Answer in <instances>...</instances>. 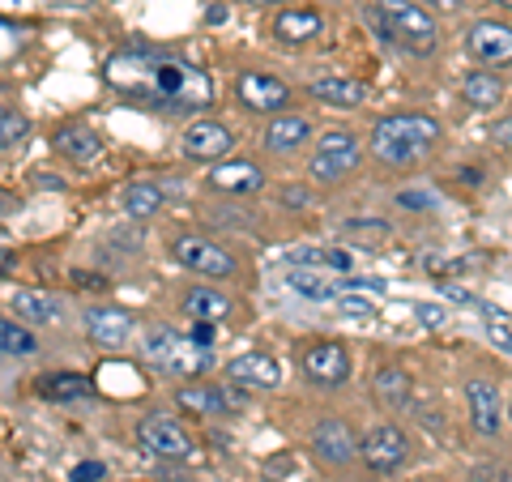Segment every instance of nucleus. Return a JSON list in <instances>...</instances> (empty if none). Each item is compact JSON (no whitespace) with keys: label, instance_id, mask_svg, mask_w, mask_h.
Returning a JSON list of instances; mask_svg holds the SVG:
<instances>
[{"label":"nucleus","instance_id":"nucleus-19","mask_svg":"<svg viewBox=\"0 0 512 482\" xmlns=\"http://www.w3.org/2000/svg\"><path fill=\"white\" fill-rule=\"evenodd\" d=\"M210 188L218 192H261L265 188V171L244 158H231V163H218L210 171Z\"/></svg>","mask_w":512,"mask_h":482},{"label":"nucleus","instance_id":"nucleus-2","mask_svg":"<svg viewBox=\"0 0 512 482\" xmlns=\"http://www.w3.org/2000/svg\"><path fill=\"white\" fill-rule=\"evenodd\" d=\"M440 124L431 116H384L372 128V154L384 167H414L436 150Z\"/></svg>","mask_w":512,"mask_h":482},{"label":"nucleus","instance_id":"nucleus-43","mask_svg":"<svg viewBox=\"0 0 512 482\" xmlns=\"http://www.w3.org/2000/svg\"><path fill=\"white\" fill-rule=\"evenodd\" d=\"M244 5H278V0H244Z\"/></svg>","mask_w":512,"mask_h":482},{"label":"nucleus","instance_id":"nucleus-24","mask_svg":"<svg viewBox=\"0 0 512 482\" xmlns=\"http://www.w3.org/2000/svg\"><path fill=\"white\" fill-rule=\"evenodd\" d=\"M461 94H466V103H470V107L491 111L495 103L504 99V82H500L495 73H487V69H474V73L461 77Z\"/></svg>","mask_w":512,"mask_h":482},{"label":"nucleus","instance_id":"nucleus-40","mask_svg":"<svg viewBox=\"0 0 512 482\" xmlns=\"http://www.w3.org/2000/svg\"><path fill=\"white\" fill-rule=\"evenodd\" d=\"M205 22H210V26H222V22H227V5H214L210 13H205Z\"/></svg>","mask_w":512,"mask_h":482},{"label":"nucleus","instance_id":"nucleus-45","mask_svg":"<svg viewBox=\"0 0 512 482\" xmlns=\"http://www.w3.org/2000/svg\"><path fill=\"white\" fill-rule=\"evenodd\" d=\"M500 5H504V9H512V0H500Z\"/></svg>","mask_w":512,"mask_h":482},{"label":"nucleus","instance_id":"nucleus-9","mask_svg":"<svg viewBox=\"0 0 512 482\" xmlns=\"http://www.w3.org/2000/svg\"><path fill=\"white\" fill-rule=\"evenodd\" d=\"M359 444L363 440L342 419H325V423L312 427V453L325 465H350V461H355V453H359Z\"/></svg>","mask_w":512,"mask_h":482},{"label":"nucleus","instance_id":"nucleus-18","mask_svg":"<svg viewBox=\"0 0 512 482\" xmlns=\"http://www.w3.org/2000/svg\"><path fill=\"white\" fill-rule=\"evenodd\" d=\"M286 286H291L295 295L312 299V303H333V299L346 291V282L325 278L316 265H291V269H286Z\"/></svg>","mask_w":512,"mask_h":482},{"label":"nucleus","instance_id":"nucleus-26","mask_svg":"<svg viewBox=\"0 0 512 482\" xmlns=\"http://www.w3.org/2000/svg\"><path fill=\"white\" fill-rule=\"evenodd\" d=\"M9 308L18 312V320H26V325H56V320H60L56 299H47L39 291H13Z\"/></svg>","mask_w":512,"mask_h":482},{"label":"nucleus","instance_id":"nucleus-35","mask_svg":"<svg viewBox=\"0 0 512 482\" xmlns=\"http://www.w3.org/2000/svg\"><path fill=\"white\" fill-rule=\"evenodd\" d=\"M192 342H197V346H205V350H210L214 346V320H197V325H192Z\"/></svg>","mask_w":512,"mask_h":482},{"label":"nucleus","instance_id":"nucleus-31","mask_svg":"<svg viewBox=\"0 0 512 482\" xmlns=\"http://www.w3.org/2000/svg\"><path fill=\"white\" fill-rule=\"evenodd\" d=\"M0 346H5V355H18V359H26V355H35V350H39L35 337H30L26 329H18L13 320L0 325Z\"/></svg>","mask_w":512,"mask_h":482},{"label":"nucleus","instance_id":"nucleus-16","mask_svg":"<svg viewBox=\"0 0 512 482\" xmlns=\"http://www.w3.org/2000/svg\"><path fill=\"white\" fill-rule=\"evenodd\" d=\"M86 333L99 346H124L133 333V312L128 308H90L86 312Z\"/></svg>","mask_w":512,"mask_h":482},{"label":"nucleus","instance_id":"nucleus-13","mask_svg":"<svg viewBox=\"0 0 512 482\" xmlns=\"http://www.w3.org/2000/svg\"><path fill=\"white\" fill-rule=\"evenodd\" d=\"M466 47H470V56L474 60H483V64H512V26L504 22H474L470 26V35H466Z\"/></svg>","mask_w":512,"mask_h":482},{"label":"nucleus","instance_id":"nucleus-41","mask_svg":"<svg viewBox=\"0 0 512 482\" xmlns=\"http://www.w3.org/2000/svg\"><path fill=\"white\" fill-rule=\"evenodd\" d=\"M419 320H423V325H440L444 312H436V308H419Z\"/></svg>","mask_w":512,"mask_h":482},{"label":"nucleus","instance_id":"nucleus-29","mask_svg":"<svg viewBox=\"0 0 512 482\" xmlns=\"http://www.w3.org/2000/svg\"><path fill=\"white\" fill-rule=\"evenodd\" d=\"M120 205H124V214L128 218H154L158 210H163V188H154V184H128L124 188V197H120Z\"/></svg>","mask_w":512,"mask_h":482},{"label":"nucleus","instance_id":"nucleus-17","mask_svg":"<svg viewBox=\"0 0 512 482\" xmlns=\"http://www.w3.org/2000/svg\"><path fill=\"white\" fill-rule=\"evenodd\" d=\"M312 137V124L303 116H291V111H282V116H274L265 124V150L269 154H295L308 146Z\"/></svg>","mask_w":512,"mask_h":482},{"label":"nucleus","instance_id":"nucleus-5","mask_svg":"<svg viewBox=\"0 0 512 482\" xmlns=\"http://www.w3.org/2000/svg\"><path fill=\"white\" fill-rule=\"evenodd\" d=\"M363 163V146L355 133H346V128H338V133H325L316 141V154H312V180L316 184H342L346 175H355Z\"/></svg>","mask_w":512,"mask_h":482},{"label":"nucleus","instance_id":"nucleus-30","mask_svg":"<svg viewBox=\"0 0 512 482\" xmlns=\"http://www.w3.org/2000/svg\"><path fill=\"white\" fill-rule=\"evenodd\" d=\"M478 316H483L487 337L500 346V355H512V316H504L500 308H491V303H478Z\"/></svg>","mask_w":512,"mask_h":482},{"label":"nucleus","instance_id":"nucleus-22","mask_svg":"<svg viewBox=\"0 0 512 482\" xmlns=\"http://www.w3.org/2000/svg\"><path fill=\"white\" fill-rule=\"evenodd\" d=\"M308 90H312V99L329 103V107H363L367 103V86L350 82V77H320Z\"/></svg>","mask_w":512,"mask_h":482},{"label":"nucleus","instance_id":"nucleus-21","mask_svg":"<svg viewBox=\"0 0 512 482\" xmlns=\"http://www.w3.org/2000/svg\"><path fill=\"white\" fill-rule=\"evenodd\" d=\"M320 30H325V18H320L316 9H286L274 22V35L282 43H308V39L320 35Z\"/></svg>","mask_w":512,"mask_h":482},{"label":"nucleus","instance_id":"nucleus-23","mask_svg":"<svg viewBox=\"0 0 512 482\" xmlns=\"http://www.w3.org/2000/svg\"><path fill=\"white\" fill-rule=\"evenodd\" d=\"M52 146L64 154V158H73V163H94V158L103 154V141L90 133V128H60V133L52 137Z\"/></svg>","mask_w":512,"mask_h":482},{"label":"nucleus","instance_id":"nucleus-33","mask_svg":"<svg viewBox=\"0 0 512 482\" xmlns=\"http://www.w3.org/2000/svg\"><path fill=\"white\" fill-rule=\"evenodd\" d=\"M333 303H338V312H342V316H372V312H376V299L355 295V291H342Z\"/></svg>","mask_w":512,"mask_h":482},{"label":"nucleus","instance_id":"nucleus-3","mask_svg":"<svg viewBox=\"0 0 512 482\" xmlns=\"http://www.w3.org/2000/svg\"><path fill=\"white\" fill-rule=\"evenodd\" d=\"M372 18L380 26L384 39H393L397 47H406L410 56H431L440 43V30H436V18L414 5V0H376Z\"/></svg>","mask_w":512,"mask_h":482},{"label":"nucleus","instance_id":"nucleus-7","mask_svg":"<svg viewBox=\"0 0 512 482\" xmlns=\"http://www.w3.org/2000/svg\"><path fill=\"white\" fill-rule=\"evenodd\" d=\"M137 440L158 461H188L192 457V436L175 419H158V414H150V419L137 423Z\"/></svg>","mask_w":512,"mask_h":482},{"label":"nucleus","instance_id":"nucleus-12","mask_svg":"<svg viewBox=\"0 0 512 482\" xmlns=\"http://www.w3.org/2000/svg\"><path fill=\"white\" fill-rule=\"evenodd\" d=\"M235 94L248 111H265V116H274V111H282L286 103H291V90L269 73H244L235 82Z\"/></svg>","mask_w":512,"mask_h":482},{"label":"nucleus","instance_id":"nucleus-14","mask_svg":"<svg viewBox=\"0 0 512 482\" xmlns=\"http://www.w3.org/2000/svg\"><path fill=\"white\" fill-rule=\"evenodd\" d=\"M227 376L231 384H239V389H278L282 384V367L269 359V355H239L227 363Z\"/></svg>","mask_w":512,"mask_h":482},{"label":"nucleus","instance_id":"nucleus-8","mask_svg":"<svg viewBox=\"0 0 512 482\" xmlns=\"http://www.w3.org/2000/svg\"><path fill=\"white\" fill-rule=\"evenodd\" d=\"M359 457L367 461V470L393 474V470H402V465H406L410 440H406L402 427H372V431L363 436V444H359Z\"/></svg>","mask_w":512,"mask_h":482},{"label":"nucleus","instance_id":"nucleus-46","mask_svg":"<svg viewBox=\"0 0 512 482\" xmlns=\"http://www.w3.org/2000/svg\"><path fill=\"white\" fill-rule=\"evenodd\" d=\"M508 419H512V401H508Z\"/></svg>","mask_w":512,"mask_h":482},{"label":"nucleus","instance_id":"nucleus-34","mask_svg":"<svg viewBox=\"0 0 512 482\" xmlns=\"http://www.w3.org/2000/svg\"><path fill=\"white\" fill-rule=\"evenodd\" d=\"M103 465L99 461H82V465H73V474H69V482H103Z\"/></svg>","mask_w":512,"mask_h":482},{"label":"nucleus","instance_id":"nucleus-20","mask_svg":"<svg viewBox=\"0 0 512 482\" xmlns=\"http://www.w3.org/2000/svg\"><path fill=\"white\" fill-rule=\"evenodd\" d=\"M175 406L197 410V414H231L239 406V397L227 389H210V384H184V389L175 393Z\"/></svg>","mask_w":512,"mask_h":482},{"label":"nucleus","instance_id":"nucleus-28","mask_svg":"<svg viewBox=\"0 0 512 482\" xmlns=\"http://www.w3.org/2000/svg\"><path fill=\"white\" fill-rule=\"evenodd\" d=\"M39 393L52 397V401H77V397H90L94 393V380L90 376H77V372H56V376H43L39 380Z\"/></svg>","mask_w":512,"mask_h":482},{"label":"nucleus","instance_id":"nucleus-42","mask_svg":"<svg viewBox=\"0 0 512 482\" xmlns=\"http://www.w3.org/2000/svg\"><path fill=\"white\" fill-rule=\"evenodd\" d=\"M431 5L444 9V13H457V9H461V0H431Z\"/></svg>","mask_w":512,"mask_h":482},{"label":"nucleus","instance_id":"nucleus-36","mask_svg":"<svg viewBox=\"0 0 512 482\" xmlns=\"http://www.w3.org/2000/svg\"><path fill=\"white\" fill-rule=\"evenodd\" d=\"M308 201H312L308 188H299V184H295V188H282V205H295V210H303Z\"/></svg>","mask_w":512,"mask_h":482},{"label":"nucleus","instance_id":"nucleus-32","mask_svg":"<svg viewBox=\"0 0 512 482\" xmlns=\"http://www.w3.org/2000/svg\"><path fill=\"white\" fill-rule=\"evenodd\" d=\"M26 128H30V124L18 116V111L5 107V111H0V146L13 150V146H18V141L26 137Z\"/></svg>","mask_w":512,"mask_h":482},{"label":"nucleus","instance_id":"nucleus-39","mask_svg":"<svg viewBox=\"0 0 512 482\" xmlns=\"http://www.w3.org/2000/svg\"><path fill=\"white\" fill-rule=\"evenodd\" d=\"M73 282L77 286H90V291H103V286H107L103 278H90V273H73Z\"/></svg>","mask_w":512,"mask_h":482},{"label":"nucleus","instance_id":"nucleus-27","mask_svg":"<svg viewBox=\"0 0 512 482\" xmlns=\"http://www.w3.org/2000/svg\"><path fill=\"white\" fill-rule=\"evenodd\" d=\"M184 308H188L192 320H214V325H218V320H227L231 299L210 291V286H192V291L184 295Z\"/></svg>","mask_w":512,"mask_h":482},{"label":"nucleus","instance_id":"nucleus-10","mask_svg":"<svg viewBox=\"0 0 512 482\" xmlns=\"http://www.w3.org/2000/svg\"><path fill=\"white\" fill-rule=\"evenodd\" d=\"M231 150H235V137H231L227 124H214V120L188 124V133H184V154L188 158H197V163H222Z\"/></svg>","mask_w":512,"mask_h":482},{"label":"nucleus","instance_id":"nucleus-11","mask_svg":"<svg viewBox=\"0 0 512 482\" xmlns=\"http://www.w3.org/2000/svg\"><path fill=\"white\" fill-rule=\"evenodd\" d=\"M303 372H308L316 384H325V389H338V384L350 380V355H346V346H338V342H316V346H308V355H303Z\"/></svg>","mask_w":512,"mask_h":482},{"label":"nucleus","instance_id":"nucleus-4","mask_svg":"<svg viewBox=\"0 0 512 482\" xmlns=\"http://www.w3.org/2000/svg\"><path fill=\"white\" fill-rule=\"evenodd\" d=\"M141 359H146L154 372H167V376H197L205 363H210V350L197 346L192 337L175 333L171 325H154L141 342Z\"/></svg>","mask_w":512,"mask_h":482},{"label":"nucleus","instance_id":"nucleus-37","mask_svg":"<svg viewBox=\"0 0 512 482\" xmlns=\"http://www.w3.org/2000/svg\"><path fill=\"white\" fill-rule=\"evenodd\" d=\"M444 295H448V299H453V303H470V308H478V303H483V299H478V295H470V291H466V286H453V282H444Z\"/></svg>","mask_w":512,"mask_h":482},{"label":"nucleus","instance_id":"nucleus-44","mask_svg":"<svg viewBox=\"0 0 512 482\" xmlns=\"http://www.w3.org/2000/svg\"><path fill=\"white\" fill-rule=\"evenodd\" d=\"M60 5H90V0H60Z\"/></svg>","mask_w":512,"mask_h":482},{"label":"nucleus","instance_id":"nucleus-1","mask_svg":"<svg viewBox=\"0 0 512 482\" xmlns=\"http://www.w3.org/2000/svg\"><path fill=\"white\" fill-rule=\"evenodd\" d=\"M107 86L120 99L163 111V116H188V111L214 107V82L210 73L197 69L192 60H180L171 52H150L146 43H133L107 60Z\"/></svg>","mask_w":512,"mask_h":482},{"label":"nucleus","instance_id":"nucleus-25","mask_svg":"<svg viewBox=\"0 0 512 482\" xmlns=\"http://www.w3.org/2000/svg\"><path fill=\"white\" fill-rule=\"evenodd\" d=\"M372 389H376V401L389 410H406L410 406V376L402 367H380L372 376Z\"/></svg>","mask_w":512,"mask_h":482},{"label":"nucleus","instance_id":"nucleus-38","mask_svg":"<svg viewBox=\"0 0 512 482\" xmlns=\"http://www.w3.org/2000/svg\"><path fill=\"white\" fill-rule=\"evenodd\" d=\"M491 137L500 141V146H512V120H500V124H495V128H491Z\"/></svg>","mask_w":512,"mask_h":482},{"label":"nucleus","instance_id":"nucleus-15","mask_svg":"<svg viewBox=\"0 0 512 482\" xmlns=\"http://www.w3.org/2000/svg\"><path fill=\"white\" fill-rule=\"evenodd\" d=\"M466 401H470V419L478 427V436H500V423H504L500 393H495L487 380H470L466 384Z\"/></svg>","mask_w":512,"mask_h":482},{"label":"nucleus","instance_id":"nucleus-6","mask_svg":"<svg viewBox=\"0 0 512 482\" xmlns=\"http://www.w3.org/2000/svg\"><path fill=\"white\" fill-rule=\"evenodd\" d=\"M171 256L180 265H188L192 273H210V278H235L239 273V261L227 252V248H218L210 244V239H201V235H180V239H171Z\"/></svg>","mask_w":512,"mask_h":482}]
</instances>
